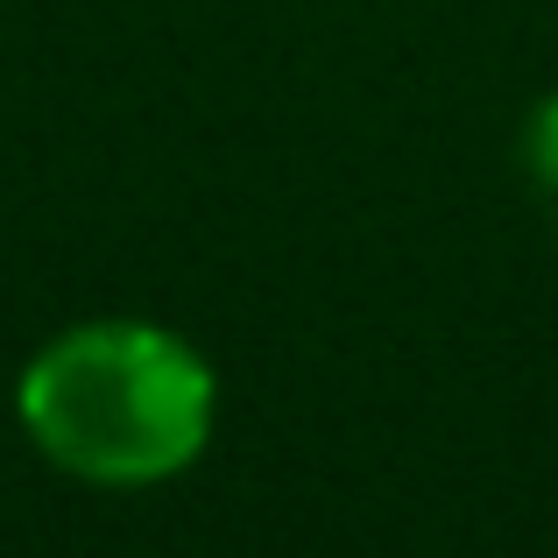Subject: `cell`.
I'll use <instances>...</instances> for the list:
<instances>
[{"label": "cell", "instance_id": "6da1fadb", "mask_svg": "<svg viewBox=\"0 0 558 558\" xmlns=\"http://www.w3.org/2000/svg\"><path fill=\"white\" fill-rule=\"evenodd\" d=\"M22 424L64 474L142 488L198 460L213 424V368L156 326H78L28 361Z\"/></svg>", "mask_w": 558, "mask_h": 558}, {"label": "cell", "instance_id": "7a4b0ae2", "mask_svg": "<svg viewBox=\"0 0 558 558\" xmlns=\"http://www.w3.org/2000/svg\"><path fill=\"white\" fill-rule=\"evenodd\" d=\"M531 156H537V170H551L558 178V99L545 113H537V142H531Z\"/></svg>", "mask_w": 558, "mask_h": 558}]
</instances>
